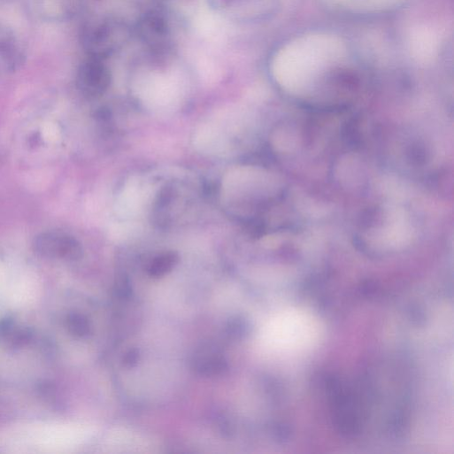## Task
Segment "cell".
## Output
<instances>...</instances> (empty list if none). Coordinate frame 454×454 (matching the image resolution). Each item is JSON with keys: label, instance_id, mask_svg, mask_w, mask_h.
<instances>
[{"label": "cell", "instance_id": "6da1fadb", "mask_svg": "<svg viewBox=\"0 0 454 454\" xmlns=\"http://www.w3.org/2000/svg\"><path fill=\"white\" fill-rule=\"evenodd\" d=\"M35 252L49 259L77 261L82 257L79 242L61 231H49L39 235L34 242Z\"/></svg>", "mask_w": 454, "mask_h": 454}, {"label": "cell", "instance_id": "7a4b0ae2", "mask_svg": "<svg viewBox=\"0 0 454 454\" xmlns=\"http://www.w3.org/2000/svg\"><path fill=\"white\" fill-rule=\"evenodd\" d=\"M139 93L150 104L164 107L177 100L180 88L177 80L173 76L150 74L139 83Z\"/></svg>", "mask_w": 454, "mask_h": 454}, {"label": "cell", "instance_id": "3957f363", "mask_svg": "<svg viewBox=\"0 0 454 454\" xmlns=\"http://www.w3.org/2000/svg\"><path fill=\"white\" fill-rule=\"evenodd\" d=\"M192 367L199 374L214 377L228 370L227 359L221 348L213 342L202 343L194 352Z\"/></svg>", "mask_w": 454, "mask_h": 454}, {"label": "cell", "instance_id": "277c9868", "mask_svg": "<svg viewBox=\"0 0 454 454\" xmlns=\"http://www.w3.org/2000/svg\"><path fill=\"white\" fill-rule=\"evenodd\" d=\"M114 27L106 23H95L85 28L82 42L91 58L100 60L114 45Z\"/></svg>", "mask_w": 454, "mask_h": 454}, {"label": "cell", "instance_id": "5b68a950", "mask_svg": "<svg viewBox=\"0 0 454 454\" xmlns=\"http://www.w3.org/2000/svg\"><path fill=\"white\" fill-rule=\"evenodd\" d=\"M109 73L100 60L91 58L84 63L78 73V86L88 96L101 93L107 86Z\"/></svg>", "mask_w": 454, "mask_h": 454}, {"label": "cell", "instance_id": "8992f818", "mask_svg": "<svg viewBox=\"0 0 454 454\" xmlns=\"http://www.w3.org/2000/svg\"><path fill=\"white\" fill-rule=\"evenodd\" d=\"M24 58L23 50L14 34L0 26V76L17 71Z\"/></svg>", "mask_w": 454, "mask_h": 454}, {"label": "cell", "instance_id": "52a82bcc", "mask_svg": "<svg viewBox=\"0 0 454 454\" xmlns=\"http://www.w3.org/2000/svg\"><path fill=\"white\" fill-rule=\"evenodd\" d=\"M30 8L42 19L61 21L70 16L71 0H31Z\"/></svg>", "mask_w": 454, "mask_h": 454}, {"label": "cell", "instance_id": "ba28073f", "mask_svg": "<svg viewBox=\"0 0 454 454\" xmlns=\"http://www.w3.org/2000/svg\"><path fill=\"white\" fill-rule=\"evenodd\" d=\"M69 332L79 338H86L92 334V325L89 319L80 312H73L66 319Z\"/></svg>", "mask_w": 454, "mask_h": 454}, {"label": "cell", "instance_id": "9c48e42d", "mask_svg": "<svg viewBox=\"0 0 454 454\" xmlns=\"http://www.w3.org/2000/svg\"><path fill=\"white\" fill-rule=\"evenodd\" d=\"M141 204V193L135 185H131L119 201V211L125 215H132L137 212Z\"/></svg>", "mask_w": 454, "mask_h": 454}, {"label": "cell", "instance_id": "30bf717a", "mask_svg": "<svg viewBox=\"0 0 454 454\" xmlns=\"http://www.w3.org/2000/svg\"><path fill=\"white\" fill-rule=\"evenodd\" d=\"M178 258L174 254L163 255L153 261L149 273L153 278H161L170 273L177 265Z\"/></svg>", "mask_w": 454, "mask_h": 454}, {"label": "cell", "instance_id": "8fae6325", "mask_svg": "<svg viewBox=\"0 0 454 454\" xmlns=\"http://www.w3.org/2000/svg\"><path fill=\"white\" fill-rule=\"evenodd\" d=\"M250 323L242 316L232 317L227 324V333L234 339H241L250 333Z\"/></svg>", "mask_w": 454, "mask_h": 454}, {"label": "cell", "instance_id": "7c38bea8", "mask_svg": "<svg viewBox=\"0 0 454 454\" xmlns=\"http://www.w3.org/2000/svg\"><path fill=\"white\" fill-rule=\"evenodd\" d=\"M141 358L140 350L136 348L129 350L123 358L125 366L131 368L138 365Z\"/></svg>", "mask_w": 454, "mask_h": 454}]
</instances>
